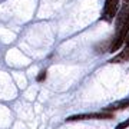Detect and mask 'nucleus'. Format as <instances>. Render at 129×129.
Segmentation results:
<instances>
[{
	"label": "nucleus",
	"mask_w": 129,
	"mask_h": 129,
	"mask_svg": "<svg viewBox=\"0 0 129 129\" xmlns=\"http://www.w3.org/2000/svg\"><path fill=\"white\" fill-rule=\"evenodd\" d=\"M128 33H129V13L126 16V19L122 22V24L116 27V33H115V36H113V40H112L111 46H109V52L111 53H115V52H118L122 47V45L125 43V39L128 36Z\"/></svg>",
	"instance_id": "nucleus-1"
},
{
	"label": "nucleus",
	"mask_w": 129,
	"mask_h": 129,
	"mask_svg": "<svg viewBox=\"0 0 129 129\" xmlns=\"http://www.w3.org/2000/svg\"><path fill=\"white\" fill-rule=\"evenodd\" d=\"M118 9H119V0H105V6L102 10V20H105L108 23L113 22V19L118 14Z\"/></svg>",
	"instance_id": "nucleus-2"
},
{
	"label": "nucleus",
	"mask_w": 129,
	"mask_h": 129,
	"mask_svg": "<svg viewBox=\"0 0 129 129\" xmlns=\"http://www.w3.org/2000/svg\"><path fill=\"white\" fill-rule=\"evenodd\" d=\"M112 113L109 112H98V113H79V115H72V116H68L66 118V122H76V120H85V119H111L112 118Z\"/></svg>",
	"instance_id": "nucleus-3"
},
{
	"label": "nucleus",
	"mask_w": 129,
	"mask_h": 129,
	"mask_svg": "<svg viewBox=\"0 0 129 129\" xmlns=\"http://www.w3.org/2000/svg\"><path fill=\"white\" fill-rule=\"evenodd\" d=\"M129 108V96L126 99H122V101H118V102H113L111 103L109 106H106L103 111L105 112H112V111H122V109H126Z\"/></svg>",
	"instance_id": "nucleus-4"
},
{
	"label": "nucleus",
	"mask_w": 129,
	"mask_h": 129,
	"mask_svg": "<svg viewBox=\"0 0 129 129\" xmlns=\"http://www.w3.org/2000/svg\"><path fill=\"white\" fill-rule=\"evenodd\" d=\"M129 62V49L128 47H123V50L120 52L119 55H116L115 57H112L109 60V63H126Z\"/></svg>",
	"instance_id": "nucleus-5"
},
{
	"label": "nucleus",
	"mask_w": 129,
	"mask_h": 129,
	"mask_svg": "<svg viewBox=\"0 0 129 129\" xmlns=\"http://www.w3.org/2000/svg\"><path fill=\"white\" fill-rule=\"evenodd\" d=\"M126 128H129V118L125 122H122V123H119L116 126V129H126Z\"/></svg>",
	"instance_id": "nucleus-6"
},
{
	"label": "nucleus",
	"mask_w": 129,
	"mask_h": 129,
	"mask_svg": "<svg viewBox=\"0 0 129 129\" xmlns=\"http://www.w3.org/2000/svg\"><path fill=\"white\" fill-rule=\"evenodd\" d=\"M46 75H47L46 70H42L40 73H39V76H37V80H39V82H43V80L46 79Z\"/></svg>",
	"instance_id": "nucleus-7"
},
{
	"label": "nucleus",
	"mask_w": 129,
	"mask_h": 129,
	"mask_svg": "<svg viewBox=\"0 0 129 129\" xmlns=\"http://www.w3.org/2000/svg\"><path fill=\"white\" fill-rule=\"evenodd\" d=\"M125 47L129 49V33H128V36H126V39H125Z\"/></svg>",
	"instance_id": "nucleus-8"
}]
</instances>
